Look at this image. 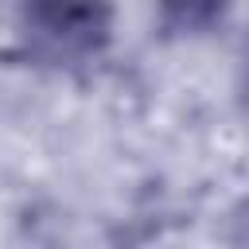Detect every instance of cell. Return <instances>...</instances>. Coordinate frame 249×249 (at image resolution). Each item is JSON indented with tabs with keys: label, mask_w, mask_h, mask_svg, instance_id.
Instances as JSON below:
<instances>
[{
	"label": "cell",
	"mask_w": 249,
	"mask_h": 249,
	"mask_svg": "<svg viewBox=\"0 0 249 249\" xmlns=\"http://www.w3.org/2000/svg\"><path fill=\"white\" fill-rule=\"evenodd\" d=\"M23 16L35 43L51 54H89L109 31L105 0H23Z\"/></svg>",
	"instance_id": "obj_1"
},
{
	"label": "cell",
	"mask_w": 249,
	"mask_h": 249,
	"mask_svg": "<svg viewBox=\"0 0 249 249\" xmlns=\"http://www.w3.org/2000/svg\"><path fill=\"white\" fill-rule=\"evenodd\" d=\"M230 0H160L163 8V19L179 31H202L210 27L222 12H226Z\"/></svg>",
	"instance_id": "obj_2"
}]
</instances>
